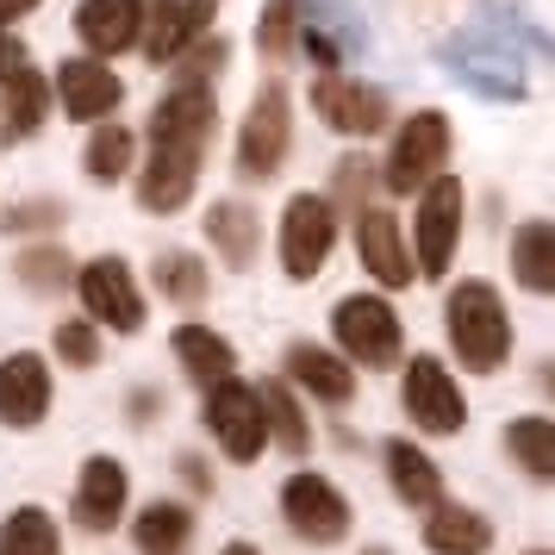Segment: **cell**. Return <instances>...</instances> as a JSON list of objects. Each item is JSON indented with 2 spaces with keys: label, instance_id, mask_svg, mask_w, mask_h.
<instances>
[{
  "label": "cell",
  "instance_id": "5b68a950",
  "mask_svg": "<svg viewBox=\"0 0 555 555\" xmlns=\"http://www.w3.org/2000/svg\"><path fill=\"white\" fill-rule=\"evenodd\" d=\"M281 518H287V530H294L300 543H312V550H331V543L350 537V500L337 493V480L312 475V468L281 487Z\"/></svg>",
  "mask_w": 555,
  "mask_h": 555
},
{
  "label": "cell",
  "instance_id": "ac0fdd59",
  "mask_svg": "<svg viewBox=\"0 0 555 555\" xmlns=\"http://www.w3.org/2000/svg\"><path fill=\"white\" fill-rule=\"evenodd\" d=\"M387 480H393V500L412 505V512H430V505L443 500V468L418 443H405V437L387 443Z\"/></svg>",
  "mask_w": 555,
  "mask_h": 555
},
{
  "label": "cell",
  "instance_id": "d6a6232c",
  "mask_svg": "<svg viewBox=\"0 0 555 555\" xmlns=\"http://www.w3.org/2000/svg\"><path fill=\"white\" fill-rule=\"evenodd\" d=\"M51 344L69 369H94V362H101V331H94V319H63Z\"/></svg>",
  "mask_w": 555,
  "mask_h": 555
},
{
  "label": "cell",
  "instance_id": "44dd1931",
  "mask_svg": "<svg viewBox=\"0 0 555 555\" xmlns=\"http://www.w3.org/2000/svg\"><path fill=\"white\" fill-rule=\"evenodd\" d=\"M206 237H212V250L225 256V269H250L256 244H262V219H256L244 201H212V212H206Z\"/></svg>",
  "mask_w": 555,
  "mask_h": 555
},
{
  "label": "cell",
  "instance_id": "603a6c76",
  "mask_svg": "<svg viewBox=\"0 0 555 555\" xmlns=\"http://www.w3.org/2000/svg\"><path fill=\"white\" fill-rule=\"evenodd\" d=\"M0 88H7V101H0V144H13V138H26V131L44 126V113H51V81L31 76V69H13Z\"/></svg>",
  "mask_w": 555,
  "mask_h": 555
},
{
  "label": "cell",
  "instance_id": "d6986e66",
  "mask_svg": "<svg viewBox=\"0 0 555 555\" xmlns=\"http://www.w3.org/2000/svg\"><path fill=\"white\" fill-rule=\"evenodd\" d=\"M425 550L430 555H487L493 550V525L480 518L475 505H430L425 518Z\"/></svg>",
  "mask_w": 555,
  "mask_h": 555
},
{
  "label": "cell",
  "instance_id": "7a4b0ae2",
  "mask_svg": "<svg viewBox=\"0 0 555 555\" xmlns=\"http://www.w3.org/2000/svg\"><path fill=\"white\" fill-rule=\"evenodd\" d=\"M443 325H450V350L475 375H493L512 356V319H505V300L493 281H462L443 306Z\"/></svg>",
  "mask_w": 555,
  "mask_h": 555
},
{
  "label": "cell",
  "instance_id": "836d02e7",
  "mask_svg": "<svg viewBox=\"0 0 555 555\" xmlns=\"http://www.w3.org/2000/svg\"><path fill=\"white\" fill-rule=\"evenodd\" d=\"M294 13H300V0H269V13L256 26V38H262L269 56H287V44H294Z\"/></svg>",
  "mask_w": 555,
  "mask_h": 555
},
{
  "label": "cell",
  "instance_id": "8992f818",
  "mask_svg": "<svg viewBox=\"0 0 555 555\" xmlns=\"http://www.w3.org/2000/svg\"><path fill=\"white\" fill-rule=\"evenodd\" d=\"M206 430L219 437V450L231 455V462H256L262 455V443H269V425H262V405H256V387H244V380H212L206 387Z\"/></svg>",
  "mask_w": 555,
  "mask_h": 555
},
{
  "label": "cell",
  "instance_id": "4316f807",
  "mask_svg": "<svg viewBox=\"0 0 555 555\" xmlns=\"http://www.w3.org/2000/svg\"><path fill=\"white\" fill-rule=\"evenodd\" d=\"M512 275H518V287H530V294H550L555 287V237L543 219H530V225L512 231Z\"/></svg>",
  "mask_w": 555,
  "mask_h": 555
},
{
  "label": "cell",
  "instance_id": "f35d334b",
  "mask_svg": "<svg viewBox=\"0 0 555 555\" xmlns=\"http://www.w3.org/2000/svg\"><path fill=\"white\" fill-rule=\"evenodd\" d=\"M156 393H138V400H131V425H151V412H156Z\"/></svg>",
  "mask_w": 555,
  "mask_h": 555
},
{
  "label": "cell",
  "instance_id": "5bb4252c",
  "mask_svg": "<svg viewBox=\"0 0 555 555\" xmlns=\"http://www.w3.org/2000/svg\"><path fill=\"white\" fill-rule=\"evenodd\" d=\"M44 412H51V369H44V356L13 350L0 362V425L31 430Z\"/></svg>",
  "mask_w": 555,
  "mask_h": 555
},
{
  "label": "cell",
  "instance_id": "1f68e13d",
  "mask_svg": "<svg viewBox=\"0 0 555 555\" xmlns=\"http://www.w3.org/2000/svg\"><path fill=\"white\" fill-rule=\"evenodd\" d=\"M13 275L26 281L31 294H56V287L69 281V256L56 250V244H31V250H20V262H13Z\"/></svg>",
  "mask_w": 555,
  "mask_h": 555
},
{
  "label": "cell",
  "instance_id": "74e56055",
  "mask_svg": "<svg viewBox=\"0 0 555 555\" xmlns=\"http://www.w3.org/2000/svg\"><path fill=\"white\" fill-rule=\"evenodd\" d=\"M300 44H306V56H312L319 69H331V63H337V44H331V38H319V31H306Z\"/></svg>",
  "mask_w": 555,
  "mask_h": 555
},
{
  "label": "cell",
  "instance_id": "7c38bea8",
  "mask_svg": "<svg viewBox=\"0 0 555 555\" xmlns=\"http://www.w3.org/2000/svg\"><path fill=\"white\" fill-rule=\"evenodd\" d=\"M81 287V306H88V319L94 325H113V331H138L144 325V294H138V281L119 256H101V262H88L76 275Z\"/></svg>",
  "mask_w": 555,
  "mask_h": 555
},
{
  "label": "cell",
  "instance_id": "484cf974",
  "mask_svg": "<svg viewBox=\"0 0 555 555\" xmlns=\"http://www.w3.org/2000/svg\"><path fill=\"white\" fill-rule=\"evenodd\" d=\"M76 31L88 51H126L138 38V7L131 0H81Z\"/></svg>",
  "mask_w": 555,
  "mask_h": 555
},
{
  "label": "cell",
  "instance_id": "8fae6325",
  "mask_svg": "<svg viewBox=\"0 0 555 555\" xmlns=\"http://www.w3.org/2000/svg\"><path fill=\"white\" fill-rule=\"evenodd\" d=\"M131 505V475L119 455H88L76 475V500H69V518H76L88 537H106V530L126 518Z\"/></svg>",
  "mask_w": 555,
  "mask_h": 555
},
{
  "label": "cell",
  "instance_id": "ee69618b",
  "mask_svg": "<svg viewBox=\"0 0 555 555\" xmlns=\"http://www.w3.org/2000/svg\"><path fill=\"white\" fill-rule=\"evenodd\" d=\"M525 555H550V550H525Z\"/></svg>",
  "mask_w": 555,
  "mask_h": 555
},
{
  "label": "cell",
  "instance_id": "4dcf8cb0",
  "mask_svg": "<svg viewBox=\"0 0 555 555\" xmlns=\"http://www.w3.org/2000/svg\"><path fill=\"white\" fill-rule=\"evenodd\" d=\"M81 163H88L94 181H119L131 169V131L126 126H101L94 138H88V156H81Z\"/></svg>",
  "mask_w": 555,
  "mask_h": 555
},
{
  "label": "cell",
  "instance_id": "4fadbf2b",
  "mask_svg": "<svg viewBox=\"0 0 555 555\" xmlns=\"http://www.w3.org/2000/svg\"><path fill=\"white\" fill-rule=\"evenodd\" d=\"M312 106H319V119H325L331 131H344V138H369V131L387 126V94L369 88V81L325 76L312 88Z\"/></svg>",
  "mask_w": 555,
  "mask_h": 555
},
{
  "label": "cell",
  "instance_id": "8d00e7d4",
  "mask_svg": "<svg viewBox=\"0 0 555 555\" xmlns=\"http://www.w3.org/2000/svg\"><path fill=\"white\" fill-rule=\"evenodd\" d=\"M176 468H181V480H188L194 493H212V475H206V462H201V455H181Z\"/></svg>",
  "mask_w": 555,
  "mask_h": 555
},
{
  "label": "cell",
  "instance_id": "7bdbcfd3",
  "mask_svg": "<svg viewBox=\"0 0 555 555\" xmlns=\"http://www.w3.org/2000/svg\"><path fill=\"white\" fill-rule=\"evenodd\" d=\"M362 555H393V550H380V543H375V550H362Z\"/></svg>",
  "mask_w": 555,
  "mask_h": 555
},
{
  "label": "cell",
  "instance_id": "83f0119b",
  "mask_svg": "<svg viewBox=\"0 0 555 555\" xmlns=\"http://www.w3.org/2000/svg\"><path fill=\"white\" fill-rule=\"evenodd\" d=\"M0 555H63V530L44 505H20L0 525Z\"/></svg>",
  "mask_w": 555,
  "mask_h": 555
},
{
  "label": "cell",
  "instance_id": "d590c367",
  "mask_svg": "<svg viewBox=\"0 0 555 555\" xmlns=\"http://www.w3.org/2000/svg\"><path fill=\"white\" fill-rule=\"evenodd\" d=\"M13 69H26V44H20L13 31H0V81L13 76Z\"/></svg>",
  "mask_w": 555,
  "mask_h": 555
},
{
  "label": "cell",
  "instance_id": "f1b7e54d",
  "mask_svg": "<svg viewBox=\"0 0 555 555\" xmlns=\"http://www.w3.org/2000/svg\"><path fill=\"white\" fill-rule=\"evenodd\" d=\"M505 455H512L530 480H550L555 475V425L550 418H512V425H505Z\"/></svg>",
  "mask_w": 555,
  "mask_h": 555
},
{
  "label": "cell",
  "instance_id": "d4e9b609",
  "mask_svg": "<svg viewBox=\"0 0 555 555\" xmlns=\"http://www.w3.org/2000/svg\"><path fill=\"white\" fill-rule=\"evenodd\" d=\"M256 405H262L269 437H275L287 455L312 450V425H306V412H300V400H294V387H287V380H262V387H256Z\"/></svg>",
  "mask_w": 555,
  "mask_h": 555
},
{
  "label": "cell",
  "instance_id": "30bf717a",
  "mask_svg": "<svg viewBox=\"0 0 555 555\" xmlns=\"http://www.w3.org/2000/svg\"><path fill=\"white\" fill-rule=\"evenodd\" d=\"M450 156V119L443 113H412L393 138V156H387V188L393 194H418Z\"/></svg>",
  "mask_w": 555,
  "mask_h": 555
},
{
  "label": "cell",
  "instance_id": "52a82bcc",
  "mask_svg": "<svg viewBox=\"0 0 555 555\" xmlns=\"http://www.w3.org/2000/svg\"><path fill=\"white\" fill-rule=\"evenodd\" d=\"M462 212H468V194L455 176H430L425 181V201H418V275H443L455 256V237H462Z\"/></svg>",
  "mask_w": 555,
  "mask_h": 555
},
{
  "label": "cell",
  "instance_id": "9a60e30c",
  "mask_svg": "<svg viewBox=\"0 0 555 555\" xmlns=\"http://www.w3.org/2000/svg\"><path fill=\"white\" fill-rule=\"evenodd\" d=\"M356 256L380 287H405L412 281V250H405L393 212H356Z\"/></svg>",
  "mask_w": 555,
  "mask_h": 555
},
{
  "label": "cell",
  "instance_id": "e0dca14e",
  "mask_svg": "<svg viewBox=\"0 0 555 555\" xmlns=\"http://www.w3.org/2000/svg\"><path fill=\"white\" fill-rule=\"evenodd\" d=\"M287 380L306 387L312 400H325V405L356 400V369L337 350H319V344H294V350H287Z\"/></svg>",
  "mask_w": 555,
  "mask_h": 555
},
{
  "label": "cell",
  "instance_id": "b9f144b4",
  "mask_svg": "<svg viewBox=\"0 0 555 555\" xmlns=\"http://www.w3.org/2000/svg\"><path fill=\"white\" fill-rule=\"evenodd\" d=\"M131 7H138V13H144V7H156V13H163V7H169V0H131Z\"/></svg>",
  "mask_w": 555,
  "mask_h": 555
},
{
  "label": "cell",
  "instance_id": "277c9868",
  "mask_svg": "<svg viewBox=\"0 0 555 555\" xmlns=\"http://www.w3.org/2000/svg\"><path fill=\"white\" fill-rule=\"evenodd\" d=\"M400 405H405V418L418 430H430V437H455V430L468 425V400H462L455 375L437 356H412V362H405Z\"/></svg>",
  "mask_w": 555,
  "mask_h": 555
},
{
  "label": "cell",
  "instance_id": "cb8c5ba5",
  "mask_svg": "<svg viewBox=\"0 0 555 555\" xmlns=\"http://www.w3.org/2000/svg\"><path fill=\"white\" fill-rule=\"evenodd\" d=\"M169 344H176V362L201 380V387H212V380H225L231 369H237V350H231L212 325H181Z\"/></svg>",
  "mask_w": 555,
  "mask_h": 555
},
{
  "label": "cell",
  "instance_id": "6da1fadb",
  "mask_svg": "<svg viewBox=\"0 0 555 555\" xmlns=\"http://www.w3.org/2000/svg\"><path fill=\"white\" fill-rule=\"evenodd\" d=\"M219 131V101L206 94V81H181L176 94H163L151 113V163L138 181V206L144 212H181L194 201L201 181V156Z\"/></svg>",
  "mask_w": 555,
  "mask_h": 555
},
{
  "label": "cell",
  "instance_id": "ba28073f",
  "mask_svg": "<svg viewBox=\"0 0 555 555\" xmlns=\"http://www.w3.org/2000/svg\"><path fill=\"white\" fill-rule=\"evenodd\" d=\"M331 244H337V212H331L325 194L287 201V219H281V269L294 281H312L325 269Z\"/></svg>",
  "mask_w": 555,
  "mask_h": 555
},
{
  "label": "cell",
  "instance_id": "ffe728a7",
  "mask_svg": "<svg viewBox=\"0 0 555 555\" xmlns=\"http://www.w3.org/2000/svg\"><path fill=\"white\" fill-rule=\"evenodd\" d=\"M131 543H138V555H188L194 550V512L181 500H151L131 518Z\"/></svg>",
  "mask_w": 555,
  "mask_h": 555
},
{
  "label": "cell",
  "instance_id": "3957f363",
  "mask_svg": "<svg viewBox=\"0 0 555 555\" xmlns=\"http://www.w3.org/2000/svg\"><path fill=\"white\" fill-rule=\"evenodd\" d=\"M331 331H337V344L350 362L362 369H393L405 350V331H400V312L375 294H350V300H337L331 312Z\"/></svg>",
  "mask_w": 555,
  "mask_h": 555
},
{
  "label": "cell",
  "instance_id": "9c48e42d",
  "mask_svg": "<svg viewBox=\"0 0 555 555\" xmlns=\"http://www.w3.org/2000/svg\"><path fill=\"white\" fill-rule=\"evenodd\" d=\"M287 131H294V119H287V88L281 81H269L262 94H256V106L244 113V131H237V169L250 181H269L287 163Z\"/></svg>",
  "mask_w": 555,
  "mask_h": 555
},
{
  "label": "cell",
  "instance_id": "60d3db41",
  "mask_svg": "<svg viewBox=\"0 0 555 555\" xmlns=\"http://www.w3.org/2000/svg\"><path fill=\"white\" fill-rule=\"evenodd\" d=\"M219 555H262V550H256V543H225Z\"/></svg>",
  "mask_w": 555,
  "mask_h": 555
},
{
  "label": "cell",
  "instance_id": "e575fe53",
  "mask_svg": "<svg viewBox=\"0 0 555 555\" xmlns=\"http://www.w3.org/2000/svg\"><path fill=\"white\" fill-rule=\"evenodd\" d=\"M63 225V201H26L0 212V231H56Z\"/></svg>",
  "mask_w": 555,
  "mask_h": 555
},
{
  "label": "cell",
  "instance_id": "2e32d148",
  "mask_svg": "<svg viewBox=\"0 0 555 555\" xmlns=\"http://www.w3.org/2000/svg\"><path fill=\"white\" fill-rule=\"evenodd\" d=\"M56 94H63V113H69V119H106L113 106L126 101L119 76H113L106 63H94V56L63 63V69H56Z\"/></svg>",
  "mask_w": 555,
  "mask_h": 555
},
{
  "label": "cell",
  "instance_id": "ab89813d",
  "mask_svg": "<svg viewBox=\"0 0 555 555\" xmlns=\"http://www.w3.org/2000/svg\"><path fill=\"white\" fill-rule=\"evenodd\" d=\"M31 7H38V0H0V26H13L20 13H31Z\"/></svg>",
  "mask_w": 555,
  "mask_h": 555
},
{
  "label": "cell",
  "instance_id": "7402d4cb",
  "mask_svg": "<svg viewBox=\"0 0 555 555\" xmlns=\"http://www.w3.org/2000/svg\"><path fill=\"white\" fill-rule=\"evenodd\" d=\"M212 13H219V0H169L163 13H156V26H151V63H176L194 38H201L206 26H212Z\"/></svg>",
  "mask_w": 555,
  "mask_h": 555
},
{
  "label": "cell",
  "instance_id": "f546056e",
  "mask_svg": "<svg viewBox=\"0 0 555 555\" xmlns=\"http://www.w3.org/2000/svg\"><path fill=\"white\" fill-rule=\"evenodd\" d=\"M156 287H163V300H176V306H201L206 300V262L194 250H163L156 256Z\"/></svg>",
  "mask_w": 555,
  "mask_h": 555
}]
</instances>
